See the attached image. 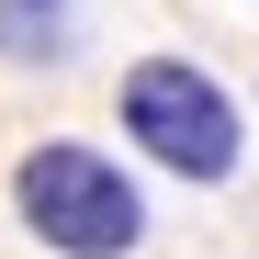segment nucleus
Segmentation results:
<instances>
[{"mask_svg": "<svg viewBox=\"0 0 259 259\" xmlns=\"http://www.w3.org/2000/svg\"><path fill=\"white\" fill-rule=\"evenodd\" d=\"M12 214L34 226V248H57V259H124L147 237V192L124 181L102 147H68V136L12 169Z\"/></svg>", "mask_w": 259, "mask_h": 259, "instance_id": "1", "label": "nucleus"}, {"mask_svg": "<svg viewBox=\"0 0 259 259\" xmlns=\"http://www.w3.org/2000/svg\"><path fill=\"white\" fill-rule=\"evenodd\" d=\"M0 46L12 57H68V0H0Z\"/></svg>", "mask_w": 259, "mask_h": 259, "instance_id": "3", "label": "nucleus"}, {"mask_svg": "<svg viewBox=\"0 0 259 259\" xmlns=\"http://www.w3.org/2000/svg\"><path fill=\"white\" fill-rule=\"evenodd\" d=\"M124 136L181 181H226L237 169V102L214 91V68L147 57V68H124Z\"/></svg>", "mask_w": 259, "mask_h": 259, "instance_id": "2", "label": "nucleus"}]
</instances>
